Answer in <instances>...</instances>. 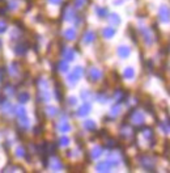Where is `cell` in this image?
<instances>
[{"instance_id": "1", "label": "cell", "mask_w": 170, "mask_h": 173, "mask_svg": "<svg viewBox=\"0 0 170 173\" xmlns=\"http://www.w3.org/2000/svg\"><path fill=\"white\" fill-rule=\"evenodd\" d=\"M160 19L164 22L170 21V11H169V8H166L165 5L161 7V9H160Z\"/></svg>"}, {"instance_id": "2", "label": "cell", "mask_w": 170, "mask_h": 173, "mask_svg": "<svg viewBox=\"0 0 170 173\" xmlns=\"http://www.w3.org/2000/svg\"><path fill=\"white\" fill-rule=\"evenodd\" d=\"M126 75H127V76H132V70H127Z\"/></svg>"}]
</instances>
